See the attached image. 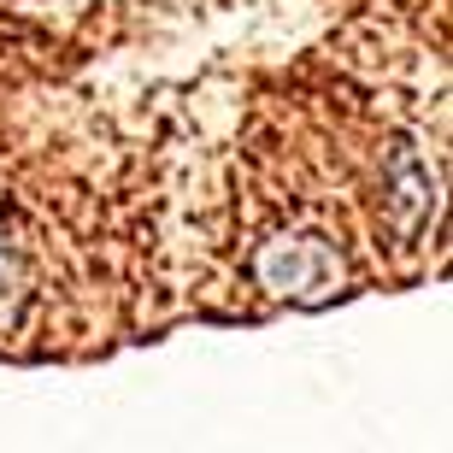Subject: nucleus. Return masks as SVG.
<instances>
[{"label":"nucleus","instance_id":"obj_1","mask_svg":"<svg viewBox=\"0 0 453 453\" xmlns=\"http://www.w3.org/2000/svg\"><path fill=\"white\" fill-rule=\"evenodd\" d=\"M259 283L277 288V295H295V301H319V295H330V288L342 283V259L330 248H324L319 235H295V242H271V248H259Z\"/></svg>","mask_w":453,"mask_h":453}]
</instances>
